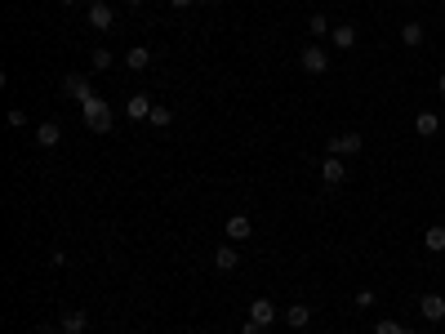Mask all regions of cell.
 Listing matches in <instances>:
<instances>
[{"label": "cell", "mask_w": 445, "mask_h": 334, "mask_svg": "<svg viewBox=\"0 0 445 334\" xmlns=\"http://www.w3.org/2000/svg\"><path fill=\"white\" fill-rule=\"evenodd\" d=\"M152 99H147V94H134V99H125V116H129V121H147V116H152Z\"/></svg>", "instance_id": "cell-8"}, {"label": "cell", "mask_w": 445, "mask_h": 334, "mask_svg": "<svg viewBox=\"0 0 445 334\" xmlns=\"http://www.w3.org/2000/svg\"><path fill=\"white\" fill-rule=\"evenodd\" d=\"M321 178H326L330 187L347 183V161H343V157H326V161H321Z\"/></svg>", "instance_id": "cell-7"}, {"label": "cell", "mask_w": 445, "mask_h": 334, "mask_svg": "<svg viewBox=\"0 0 445 334\" xmlns=\"http://www.w3.org/2000/svg\"><path fill=\"white\" fill-rule=\"evenodd\" d=\"M330 41H334V50H352V45H356V27H347V22H343V27L330 31Z\"/></svg>", "instance_id": "cell-18"}, {"label": "cell", "mask_w": 445, "mask_h": 334, "mask_svg": "<svg viewBox=\"0 0 445 334\" xmlns=\"http://www.w3.org/2000/svg\"><path fill=\"white\" fill-rule=\"evenodd\" d=\"M414 134H418V138H437V134H441V116H437V112H418V116H414Z\"/></svg>", "instance_id": "cell-9"}, {"label": "cell", "mask_w": 445, "mask_h": 334, "mask_svg": "<svg viewBox=\"0 0 445 334\" xmlns=\"http://www.w3.org/2000/svg\"><path fill=\"white\" fill-rule=\"evenodd\" d=\"M240 334H268V326H258V321L245 317V321H240Z\"/></svg>", "instance_id": "cell-24"}, {"label": "cell", "mask_w": 445, "mask_h": 334, "mask_svg": "<svg viewBox=\"0 0 445 334\" xmlns=\"http://www.w3.org/2000/svg\"><path fill=\"white\" fill-rule=\"evenodd\" d=\"M89 27H99V31H112L116 27V14H112L107 0H89Z\"/></svg>", "instance_id": "cell-5"}, {"label": "cell", "mask_w": 445, "mask_h": 334, "mask_svg": "<svg viewBox=\"0 0 445 334\" xmlns=\"http://www.w3.org/2000/svg\"><path fill=\"white\" fill-rule=\"evenodd\" d=\"M210 5H223V0H210Z\"/></svg>", "instance_id": "cell-33"}, {"label": "cell", "mask_w": 445, "mask_h": 334, "mask_svg": "<svg viewBox=\"0 0 445 334\" xmlns=\"http://www.w3.org/2000/svg\"><path fill=\"white\" fill-rule=\"evenodd\" d=\"M170 121H174V112L156 103V107H152V116H147V125H152V129H170Z\"/></svg>", "instance_id": "cell-20"}, {"label": "cell", "mask_w": 445, "mask_h": 334, "mask_svg": "<svg viewBox=\"0 0 445 334\" xmlns=\"http://www.w3.org/2000/svg\"><path fill=\"white\" fill-rule=\"evenodd\" d=\"M285 321H290L294 330H307L312 326V307L307 303H290V307H285Z\"/></svg>", "instance_id": "cell-15"}, {"label": "cell", "mask_w": 445, "mask_h": 334, "mask_svg": "<svg viewBox=\"0 0 445 334\" xmlns=\"http://www.w3.org/2000/svg\"><path fill=\"white\" fill-rule=\"evenodd\" d=\"M89 63H94V67H99V71H107V67H112V63H116V58H112V54H107V50H94V58H89Z\"/></svg>", "instance_id": "cell-22"}, {"label": "cell", "mask_w": 445, "mask_h": 334, "mask_svg": "<svg viewBox=\"0 0 445 334\" xmlns=\"http://www.w3.org/2000/svg\"><path fill=\"white\" fill-rule=\"evenodd\" d=\"M401 334H414V330H410V326H405V330H401Z\"/></svg>", "instance_id": "cell-32"}, {"label": "cell", "mask_w": 445, "mask_h": 334, "mask_svg": "<svg viewBox=\"0 0 445 334\" xmlns=\"http://www.w3.org/2000/svg\"><path fill=\"white\" fill-rule=\"evenodd\" d=\"M125 5H143V0H125Z\"/></svg>", "instance_id": "cell-31"}, {"label": "cell", "mask_w": 445, "mask_h": 334, "mask_svg": "<svg viewBox=\"0 0 445 334\" xmlns=\"http://www.w3.org/2000/svg\"><path fill=\"white\" fill-rule=\"evenodd\" d=\"M80 116H85V125L94 134H112V107H107V99H99V94L80 103Z\"/></svg>", "instance_id": "cell-1"}, {"label": "cell", "mask_w": 445, "mask_h": 334, "mask_svg": "<svg viewBox=\"0 0 445 334\" xmlns=\"http://www.w3.org/2000/svg\"><path fill=\"white\" fill-rule=\"evenodd\" d=\"M423 249L428 254H445V223H432L423 232Z\"/></svg>", "instance_id": "cell-14"}, {"label": "cell", "mask_w": 445, "mask_h": 334, "mask_svg": "<svg viewBox=\"0 0 445 334\" xmlns=\"http://www.w3.org/2000/svg\"><path fill=\"white\" fill-rule=\"evenodd\" d=\"M249 321L272 326V321H276V303H272V299H254V303H249Z\"/></svg>", "instance_id": "cell-13"}, {"label": "cell", "mask_w": 445, "mask_h": 334, "mask_svg": "<svg viewBox=\"0 0 445 334\" xmlns=\"http://www.w3.org/2000/svg\"><path fill=\"white\" fill-rule=\"evenodd\" d=\"M437 89H441V94H445V71H441V80H437Z\"/></svg>", "instance_id": "cell-29"}, {"label": "cell", "mask_w": 445, "mask_h": 334, "mask_svg": "<svg viewBox=\"0 0 445 334\" xmlns=\"http://www.w3.org/2000/svg\"><path fill=\"white\" fill-rule=\"evenodd\" d=\"M249 232H254V223H249L245 214H232V219H227V241H249Z\"/></svg>", "instance_id": "cell-11"}, {"label": "cell", "mask_w": 445, "mask_h": 334, "mask_svg": "<svg viewBox=\"0 0 445 334\" xmlns=\"http://www.w3.org/2000/svg\"><path fill=\"white\" fill-rule=\"evenodd\" d=\"M63 99H76V103H85V99H94L89 80L80 76V71H67V76H63Z\"/></svg>", "instance_id": "cell-3"}, {"label": "cell", "mask_w": 445, "mask_h": 334, "mask_svg": "<svg viewBox=\"0 0 445 334\" xmlns=\"http://www.w3.org/2000/svg\"><path fill=\"white\" fill-rule=\"evenodd\" d=\"M125 63H129V71H147L152 67V50L147 45H134V50L125 54Z\"/></svg>", "instance_id": "cell-16"}, {"label": "cell", "mask_w": 445, "mask_h": 334, "mask_svg": "<svg viewBox=\"0 0 445 334\" xmlns=\"http://www.w3.org/2000/svg\"><path fill=\"white\" fill-rule=\"evenodd\" d=\"M36 334H63V330H58V326H41V330H36Z\"/></svg>", "instance_id": "cell-28"}, {"label": "cell", "mask_w": 445, "mask_h": 334, "mask_svg": "<svg viewBox=\"0 0 445 334\" xmlns=\"http://www.w3.org/2000/svg\"><path fill=\"white\" fill-rule=\"evenodd\" d=\"M214 268H219V272H236V268H240V254H236V245H223L219 254H214Z\"/></svg>", "instance_id": "cell-17"}, {"label": "cell", "mask_w": 445, "mask_h": 334, "mask_svg": "<svg viewBox=\"0 0 445 334\" xmlns=\"http://www.w3.org/2000/svg\"><path fill=\"white\" fill-rule=\"evenodd\" d=\"M170 5H174V9H191V5H196V0H170Z\"/></svg>", "instance_id": "cell-27"}, {"label": "cell", "mask_w": 445, "mask_h": 334, "mask_svg": "<svg viewBox=\"0 0 445 334\" xmlns=\"http://www.w3.org/2000/svg\"><path fill=\"white\" fill-rule=\"evenodd\" d=\"M418 317L432 321V326L445 321V294H423V299H418Z\"/></svg>", "instance_id": "cell-6"}, {"label": "cell", "mask_w": 445, "mask_h": 334, "mask_svg": "<svg viewBox=\"0 0 445 334\" xmlns=\"http://www.w3.org/2000/svg\"><path fill=\"white\" fill-rule=\"evenodd\" d=\"M298 63H303V71H307V76H326V71H330V54L321 50V45H307Z\"/></svg>", "instance_id": "cell-2"}, {"label": "cell", "mask_w": 445, "mask_h": 334, "mask_svg": "<svg viewBox=\"0 0 445 334\" xmlns=\"http://www.w3.org/2000/svg\"><path fill=\"white\" fill-rule=\"evenodd\" d=\"M360 147H365V138H360V134H334L330 138V157H343V161L356 157Z\"/></svg>", "instance_id": "cell-4"}, {"label": "cell", "mask_w": 445, "mask_h": 334, "mask_svg": "<svg viewBox=\"0 0 445 334\" xmlns=\"http://www.w3.org/2000/svg\"><path fill=\"white\" fill-rule=\"evenodd\" d=\"M401 45H405V50H418V45H423V27H418V22H405V27H401Z\"/></svg>", "instance_id": "cell-19"}, {"label": "cell", "mask_w": 445, "mask_h": 334, "mask_svg": "<svg viewBox=\"0 0 445 334\" xmlns=\"http://www.w3.org/2000/svg\"><path fill=\"white\" fill-rule=\"evenodd\" d=\"M85 326H89V312H63L58 317V330L63 334H85Z\"/></svg>", "instance_id": "cell-12"}, {"label": "cell", "mask_w": 445, "mask_h": 334, "mask_svg": "<svg viewBox=\"0 0 445 334\" xmlns=\"http://www.w3.org/2000/svg\"><path fill=\"white\" fill-rule=\"evenodd\" d=\"M58 5H76V0H58Z\"/></svg>", "instance_id": "cell-30"}, {"label": "cell", "mask_w": 445, "mask_h": 334, "mask_svg": "<svg viewBox=\"0 0 445 334\" xmlns=\"http://www.w3.org/2000/svg\"><path fill=\"white\" fill-rule=\"evenodd\" d=\"M401 330H405V326H396V321H388V317L374 326V334H401Z\"/></svg>", "instance_id": "cell-23"}, {"label": "cell", "mask_w": 445, "mask_h": 334, "mask_svg": "<svg viewBox=\"0 0 445 334\" xmlns=\"http://www.w3.org/2000/svg\"><path fill=\"white\" fill-rule=\"evenodd\" d=\"M374 303H379L374 290H360V294H356V307H374Z\"/></svg>", "instance_id": "cell-26"}, {"label": "cell", "mask_w": 445, "mask_h": 334, "mask_svg": "<svg viewBox=\"0 0 445 334\" xmlns=\"http://www.w3.org/2000/svg\"><path fill=\"white\" fill-rule=\"evenodd\" d=\"M307 31H312V36H326V31H334V27H330L326 14H312V18H307Z\"/></svg>", "instance_id": "cell-21"}, {"label": "cell", "mask_w": 445, "mask_h": 334, "mask_svg": "<svg viewBox=\"0 0 445 334\" xmlns=\"http://www.w3.org/2000/svg\"><path fill=\"white\" fill-rule=\"evenodd\" d=\"M9 125L22 129V125H27V112H22V107H14V112H9Z\"/></svg>", "instance_id": "cell-25"}, {"label": "cell", "mask_w": 445, "mask_h": 334, "mask_svg": "<svg viewBox=\"0 0 445 334\" xmlns=\"http://www.w3.org/2000/svg\"><path fill=\"white\" fill-rule=\"evenodd\" d=\"M36 143H41V147H58V143H63V125H58V121H41V125H36Z\"/></svg>", "instance_id": "cell-10"}]
</instances>
